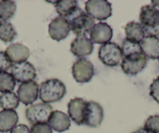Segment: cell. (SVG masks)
Listing matches in <instances>:
<instances>
[{"mask_svg": "<svg viewBox=\"0 0 159 133\" xmlns=\"http://www.w3.org/2000/svg\"><path fill=\"white\" fill-rule=\"evenodd\" d=\"M140 48L147 58L157 59L159 58V38L146 36L140 42Z\"/></svg>", "mask_w": 159, "mask_h": 133, "instance_id": "ac0fdd59", "label": "cell"}, {"mask_svg": "<svg viewBox=\"0 0 159 133\" xmlns=\"http://www.w3.org/2000/svg\"><path fill=\"white\" fill-rule=\"evenodd\" d=\"M30 133H52V128L48 122L45 123H36L32 125Z\"/></svg>", "mask_w": 159, "mask_h": 133, "instance_id": "83f0119b", "label": "cell"}, {"mask_svg": "<svg viewBox=\"0 0 159 133\" xmlns=\"http://www.w3.org/2000/svg\"><path fill=\"white\" fill-rule=\"evenodd\" d=\"M98 58L108 67H116L123 59L121 48L115 42H108L99 48Z\"/></svg>", "mask_w": 159, "mask_h": 133, "instance_id": "5b68a950", "label": "cell"}, {"mask_svg": "<svg viewBox=\"0 0 159 133\" xmlns=\"http://www.w3.org/2000/svg\"><path fill=\"white\" fill-rule=\"evenodd\" d=\"M112 28L107 23L99 22L93 26L90 32V39L94 43L106 44L112 38Z\"/></svg>", "mask_w": 159, "mask_h": 133, "instance_id": "4fadbf2b", "label": "cell"}, {"mask_svg": "<svg viewBox=\"0 0 159 133\" xmlns=\"http://www.w3.org/2000/svg\"><path fill=\"white\" fill-rule=\"evenodd\" d=\"M10 133H30V131L26 125H18L10 131Z\"/></svg>", "mask_w": 159, "mask_h": 133, "instance_id": "4dcf8cb0", "label": "cell"}, {"mask_svg": "<svg viewBox=\"0 0 159 133\" xmlns=\"http://www.w3.org/2000/svg\"><path fill=\"white\" fill-rule=\"evenodd\" d=\"M39 93L38 84L34 81L21 83L17 90L19 100L26 106L32 104L36 101Z\"/></svg>", "mask_w": 159, "mask_h": 133, "instance_id": "8fae6325", "label": "cell"}, {"mask_svg": "<svg viewBox=\"0 0 159 133\" xmlns=\"http://www.w3.org/2000/svg\"><path fill=\"white\" fill-rule=\"evenodd\" d=\"M11 74L16 82L24 83L34 81L37 77V71L30 62L25 61L20 64H13L11 68Z\"/></svg>", "mask_w": 159, "mask_h": 133, "instance_id": "9c48e42d", "label": "cell"}, {"mask_svg": "<svg viewBox=\"0 0 159 133\" xmlns=\"http://www.w3.org/2000/svg\"><path fill=\"white\" fill-rule=\"evenodd\" d=\"M143 128L153 133H159V115L150 116L145 121Z\"/></svg>", "mask_w": 159, "mask_h": 133, "instance_id": "4316f807", "label": "cell"}, {"mask_svg": "<svg viewBox=\"0 0 159 133\" xmlns=\"http://www.w3.org/2000/svg\"><path fill=\"white\" fill-rule=\"evenodd\" d=\"M104 118V111L98 103L94 101L87 102L84 114V125L91 128H98Z\"/></svg>", "mask_w": 159, "mask_h": 133, "instance_id": "30bf717a", "label": "cell"}, {"mask_svg": "<svg viewBox=\"0 0 159 133\" xmlns=\"http://www.w3.org/2000/svg\"><path fill=\"white\" fill-rule=\"evenodd\" d=\"M6 54L12 64L25 62L30 56V50L21 43H13L6 50Z\"/></svg>", "mask_w": 159, "mask_h": 133, "instance_id": "2e32d148", "label": "cell"}, {"mask_svg": "<svg viewBox=\"0 0 159 133\" xmlns=\"http://www.w3.org/2000/svg\"><path fill=\"white\" fill-rule=\"evenodd\" d=\"M70 24V30L73 31L77 36H87L90 35L93 26L94 25V19L88 14L86 12L78 7L73 16L67 19Z\"/></svg>", "mask_w": 159, "mask_h": 133, "instance_id": "3957f363", "label": "cell"}, {"mask_svg": "<svg viewBox=\"0 0 159 133\" xmlns=\"http://www.w3.org/2000/svg\"><path fill=\"white\" fill-rule=\"evenodd\" d=\"M121 50L122 53H123V57L128 56V55L133 54V53L142 52L140 44L131 42V41L128 40L127 39H125L123 40V45H122L121 47Z\"/></svg>", "mask_w": 159, "mask_h": 133, "instance_id": "484cf974", "label": "cell"}, {"mask_svg": "<svg viewBox=\"0 0 159 133\" xmlns=\"http://www.w3.org/2000/svg\"><path fill=\"white\" fill-rule=\"evenodd\" d=\"M16 80L10 73L7 71L0 72V93H7L14 90Z\"/></svg>", "mask_w": 159, "mask_h": 133, "instance_id": "d4e9b609", "label": "cell"}, {"mask_svg": "<svg viewBox=\"0 0 159 133\" xmlns=\"http://www.w3.org/2000/svg\"><path fill=\"white\" fill-rule=\"evenodd\" d=\"M13 64L7 57L5 52L0 51V72H5L12 68Z\"/></svg>", "mask_w": 159, "mask_h": 133, "instance_id": "f1b7e54d", "label": "cell"}, {"mask_svg": "<svg viewBox=\"0 0 159 133\" xmlns=\"http://www.w3.org/2000/svg\"><path fill=\"white\" fill-rule=\"evenodd\" d=\"M56 11L61 17L69 19L78 9V2L75 0H61L55 2Z\"/></svg>", "mask_w": 159, "mask_h": 133, "instance_id": "44dd1931", "label": "cell"}, {"mask_svg": "<svg viewBox=\"0 0 159 133\" xmlns=\"http://www.w3.org/2000/svg\"><path fill=\"white\" fill-rule=\"evenodd\" d=\"M125 33L128 40L135 43H140L145 37V32L140 23L131 21L124 27Z\"/></svg>", "mask_w": 159, "mask_h": 133, "instance_id": "ffe728a7", "label": "cell"}, {"mask_svg": "<svg viewBox=\"0 0 159 133\" xmlns=\"http://www.w3.org/2000/svg\"><path fill=\"white\" fill-rule=\"evenodd\" d=\"M19 117L14 110H3L0 111V132L11 131L17 124Z\"/></svg>", "mask_w": 159, "mask_h": 133, "instance_id": "d6986e66", "label": "cell"}, {"mask_svg": "<svg viewBox=\"0 0 159 133\" xmlns=\"http://www.w3.org/2000/svg\"><path fill=\"white\" fill-rule=\"evenodd\" d=\"M20 100L13 92H7L0 95V107L3 110H15L19 107Z\"/></svg>", "mask_w": 159, "mask_h": 133, "instance_id": "603a6c76", "label": "cell"}, {"mask_svg": "<svg viewBox=\"0 0 159 133\" xmlns=\"http://www.w3.org/2000/svg\"><path fill=\"white\" fill-rule=\"evenodd\" d=\"M70 50L74 56L80 58L84 57L93 53L94 44L88 36H77L72 42Z\"/></svg>", "mask_w": 159, "mask_h": 133, "instance_id": "9a60e30c", "label": "cell"}, {"mask_svg": "<svg viewBox=\"0 0 159 133\" xmlns=\"http://www.w3.org/2000/svg\"><path fill=\"white\" fill-rule=\"evenodd\" d=\"M48 125L57 132H63L70 128V119L67 114L60 111H53L48 121Z\"/></svg>", "mask_w": 159, "mask_h": 133, "instance_id": "e0dca14e", "label": "cell"}, {"mask_svg": "<svg viewBox=\"0 0 159 133\" xmlns=\"http://www.w3.org/2000/svg\"><path fill=\"white\" fill-rule=\"evenodd\" d=\"M70 31L69 21L66 18L58 17L53 19L48 25V33L53 40L57 42L65 39Z\"/></svg>", "mask_w": 159, "mask_h": 133, "instance_id": "7c38bea8", "label": "cell"}, {"mask_svg": "<svg viewBox=\"0 0 159 133\" xmlns=\"http://www.w3.org/2000/svg\"><path fill=\"white\" fill-rule=\"evenodd\" d=\"M66 88L62 82L57 78L48 79L42 82L39 88V98L43 103L58 102L64 97Z\"/></svg>", "mask_w": 159, "mask_h": 133, "instance_id": "6da1fadb", "label": "cell"}, {"mask_svg": "<svg viewBox=\"0 0 159 133\" xmlns=\"http://www.w3.org/2000/svg\"><path fill=\"white\" fill-rule=\"evenodd\" d=\"M150 96L159 104V77L154 79L150 85Z\"/></svg>", "mask_w": 159, "mask_h": 133, "instance_id": "f546056e", "label": "cell"}, {"mask_svg": "<svg viewBox=\"0 0 159 133\" xmlns=\"http://www.w3.org/2000/svg\"><path fill=\"white\" fill-rule=\"evenodd\" d=\"M53 110L48 103H38L30 105L27 108L25 112L26 117L30 124L45 123L48 122L49 116Z\"/></svg>", "mask_w": 159, "mask_h": 133, "instance_id": "52a82bcc", "label": "cell"}, {"mask_svg": "<svg viewBox=\"0 0 159 133\" xmlns=\"http://www.w3.org/2000/svg\"><path fill=\"white\" fill-rule=\"evenodd\" d=\"M72 74L79 83H87L92 79L94 68L92 63L84 58H80L72 67Z\"/></svg>", "mask_w": 159, "mask_h": 133, "instance_id": "ba28073f", "label": "cell"}, {"mask_svg": "<svg viewBox=\"0 0 159 133\" xmlns=\"http://www.w3.org/2000/svg\"><path fill=\"white\" fill-rule=\"evenodd\" d=\"M85 10L98 21H105L111 16V5L106 0H89L85 3Z\"/></svg>", "mask_w": 159, "mask_h": 133, "instance_id": "8992f818", "label": "cell"}, {"mask_svg": "<svg viewBox=\"0 0 159 133\" xmlns=\"http://www.w3.org/2000/svg\"><path fill=\"white\" fill-rule=\"evenodd\" d=\"M132 133H153V132L151 131H148V130H147L146 128H140Z\"/></svg>", "mask_w": 159, "mask_h": 133, "instance_id": "1f68e13d", "label": "cell"}, {"mask_svg": "<svg viewBox=\"0 0 159 133\" xmlns=\"http://www.w3.org/2000/svg\"><path fill=\"white\" fill-rule=\"evenodd\" d=\"M17 36V32L11 23L0 21V40L5 43L13 42Z\"/></svg>", "mask_w": 159, "mask_h": 133, "instance_id": "7402d4cb", "label": "cell"}, {"mask_svg": "<svg viewBox=\"0 0 159 133\" xmlns=\"http://www.w3.org/2000/svg\"><path fill=\"white\" fill-rule=\"evenodd\" d=\"M87 101L82 98L76 97L68 103L69 117L77 125H84V114Z\"/></svg>", "mask_w": 159, "mask_h": 133, "instance_id": "5bb4252c", "label": "cell"}, {"mask_svg": "<svg viewBox=\"0 0 159 133\" xmlns=\"http://www.w3.org/2000/svg\"><path fill=\"white\" fill-rule=\"evenodd\" d=\"M148 64V59L143 52L133 53L123 57L121 68L123 72L129 75H137L141 72Z\"/></svg>", "mask_w": 159, "mask_h": 133, "instance_id": "277c9868", "label": "cell"}, {"mask_svg": "<svg viewBox=\"0 0 159 133\" xmlns=\"http://www.w3.org/2000/svg\"><path fill=\"white\" fill-rule=\"evenodd\" d=\"M16 10V5L13 1L3 0L0 1V20L7 21L14 16Z\"/></svg>", "mask_w": 159, "mask_h": 133, "instance_id": "cb8c5ba5", "label": "cell"}, {"mask_svg": "<svg viewBox=\"0 0 159 133\" xmlns=\"http://www.w3.org/2000/svg\"><path fill=\"white\" fill-rule=\"evenodd\" d=\"M158 59H159V58H158Z\"/></svg>", "mask_w": 159, "mask_h": 133, "instance_id": "836d02e7", "label": "cell"}, {"mask_svg": "<svg viewBox=\"0 0 159 133\" xmlns=\"http://www.w3.org/2000/svg\"><path fill=\"white\" fill-rule=\"evenodd\" d=\"M151 3H153V7H159V1H152Z\"/></svg>", "mask_w": 159, "mask_h": 133, "instance_id": "d6a6232c", "label": "cell"}, {"mask_svg": "<svg viewBox=\"0 0 159 133\" xmlns=\"http://www.w3.org/2000/svg\"><path fill=\"white\" fill-rule=\"evenodd\" d=\"M140 25L145 35L159 36V10L152 5L144 6L140 13Z\"/></svg>", "mask_w": 159, "mask_h": 133, "instance_id": "7a4b0ae2", "label": "cell"}]
</instances>
